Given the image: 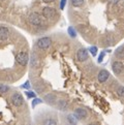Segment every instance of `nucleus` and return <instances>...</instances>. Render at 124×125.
<instances>
[{
    "mask_svg": "<svg viewBox=\"0 0 124 125\" xmlns=\"http://www.w3.org/2000/svg\"><path fill=\"white\" fill-rule=\"evenodd\" d=\"M16 60H17V62L21 66H26V65L28 64V62H29V55H28V53H26V52H20L19 54L17 55Z\"/></svg>",
    "mask_w": 124,
    "mask_h": 125,
    "instance_id": "nucleus-1",
    "label": "nucleus"
},
{
    "mask_svg": "<svg viewBox=\"0 0 124 125\" xmlns=\"http://www.w3.org/2000/svg\"><path fill=\"white\" fill-rule=\"evenodd\" d=\"M52 44V39L50 37H41L36 42V46L41 50H47Z\"/></svg>",
    "mask_w": 124,
    "mask_h": 125,
    "instance_id": "nucleus-2",
    "label": "nucleus"
},
{
    "mask_svg": "<svg viewBox=\"0 0 124 125\" xmlns=\"http://www.w3.org/2000/svg\"><path fill=\"white\" fill-rule=\"evenodd\" d=\"M28 20H29V23L32 24L33 26H41L42 24L41 17L39 16L37 12H32V14H30Z\"/></svg>",
    "mask_w": 124,
    "mask_h": 125,
    "instance_id": "nucleus-3",
    "label": "nucleus"
},
{
    "mask_svg": "<svg viewBox=\"0 0 124 125\" xmlns=\"http://www.w3.org/2000/svg\"><path fill=\"white\" fill-rule=\"evenodd\" d=\"M10 99H11L12 104L16 105V106H21L24 104V98H23V96H22L21 93H19V92L14 93V94L11 95Z\"/></svg>",
    "mask_w": 124,
    "mask_h": 125,
    "instance_id": "nucleus-4",
    "label": "nucleus"
},
{
    "mask_svg": "<svg viewBox=\"0 0 124 125\" xmlns=\"http://www.w3.org/2000/svg\"><path fill=\"white\" fill-rule=\"evenodd\" d=\"M42 16L45 17L46 19H53V18L56 16V10L54 8L47 6L42 10Z\"/></svg>",
    "mask_w": 124,
    "mask_h": 125,
    "instance_id": "nucleus-5",
    "label": "nucleus"
},
{
    "mask_svg": "<svg viewBox=\"0 0 124 125\" xmlns=\"http://www.w3.org/2000/svg\"><path fill=\"white\" fill-rule=\"evenodd\" d=\"M77 59L80 62H84L88 59V51L85 48H82L77 52Z\"/></svg>",
    "mask_w": 124,
    "mask_h": 125,
    "instance_id": "nucleus-6",
    "label": "nucleus"
},
{
    "mask_svg": "<svg viewBox=\"0 0 124 125\" xmlns=\"http://www.w3.org/2000/svg\"><path fill=\"white\" fill-rule=\"evenodd\" d=\"M112 69L116 74H120V73H123V70H124V65H123L122 62L115 61L112 64Z\"/></svg>",
    "mask_w": 124,
    "mask_h": 125,
    "instance_id": "nucleus-7",
    "label": "nucleus"
},
{
    "mask_svg": "<svg viewBox=\"0 0 124 125\" xmlns=\"http://www.w3.org/2000/svg\"><path fill=\"white\" fill-rule=\"evenodd\" d=\"M109 77H110L109 71L105 70V69H101L98 73V74H97V80H98L100 83H104L109 79Z\"/></svg>",
    "mask_w": 124,
    "mask_h": 125,
    "instance_id": "nucleus-8",
    "label": "nucleus"
},
{
    "mask_svg": "<svg viewBox=\"0 0 124 125\" xmlns=\"http://www.w3.org/2000/svg\"><path fill=\"white\" fill-rule=\"evenodd\" d=\"M87 115H88L87 111L82 109V108H78V109H76V111H74V116H76V118L78 120H83V119L87 118Z\"/></svg>",
    "mask_w": 124,
    "mask_h": 125,
    "instance_id": "nucleus-9",
    "label": "nucleus"
},
{
    "mask_svg": "<svg viewBox=\"0 0 124 125\" xmlns=\"http://www.w3.org/2000/svg\"><path fill=\"white\" fill-rule=\"evenodd\" d=\"M10 36V30L6 27L0 26V41H5Z\"/></svg>",
    "mask_w": 124,
    "mask_h": 125,
    "instance_id": "nucleus-10",
    "label": "nucleus"
},
{
    "mask_svg": "<svg viewBox=\"0 0 124 125\" xmlns=\"http://www.w3.org/2000/svg\"><path fill=\"white\" fill-rule=\"evenodd\" d=\"M115 56H116L117 58H119V59H123L124 58V47L121 46V47H119L116 52H115Z\"/></svg>",
    "mask_w": 124,
    "mask_h": 125,
    "instance_id": "nucleus-11",
    "label": "nucleus"
},
{
    "mask_svg": "<svg viewBox=\"0 0 124 125\" xmlns=\"http://www.w3.org/2000/svg\"><path fill=\"white\" fill-rule=\"evenodd\" d=\"M56 99H57V98H56V96L54 94H47L45 96V100L47 102H49V104H55Z\"/></svg>",
    "mask_w": 124,
    "mask_h": 125,
    "instance_id": "nucleus-12",
    "label": "nucleus"
},
{
    "mask_svg": "<svg viewBox=\"0 0 124 125\" xmlns=\"http://www.w3.org/2000/svg\"><path fill=\"white\" fill-rule=\"evenodd\" d=\"M57 106H58V109H60L61 111H65L66 108H67V101L66 100H60L58 102V104H57Z\"/></svg>",
    "mask_w": 124,
    "mask_h": 125,
    "instance_id": "nucleus-13",
    "label": "nucleus"
},
{
    "mask_svg": "<svg viewBox=\"0 0 124 125\" xmlns=\"http://www.w3.org/2000/svg\"><path fill=\"white\" fill-rule=\"evenodd\" d=\"M67 121L69 123H72V125H74V124H77L78 119L76 118V116L74 115H68L67 116Z\"/></svg>",
    "mask_w": 124,
    "mask_h": 125,
    "instance_id": "nucleus-14",
    "label": "nucleus"
},
{
    "mask_svg": "<svg viewBox=\"0 0 124 125\" xmlns=\"http://www.w3.org/2000/svg\"><path fill=\"white\" fill-rule=\"evenodd\" d=\"M70 2H72V4L73 6L80 7V6H82L84 4V0H70Z\"/></svg>",
    "mask_w": 124,
    "mask_h": 125,
    "instance_id": "nucleus-15",
    "label": "nucleus"
},
{
    "mask_svg": "<svg viewBox=\"0 0 124 125\" xmlns=\"http://www.w3.org/2000/svg\"><path fill=\"white\" fill-rule=\"evenodd\" d=\"M8 91H10V87L6 86V85H4V84H0V93L4 94V93H6Z\"/></svg>",
    "mask_w": 124,
    "mask_h": 125,
    "instance_id": "nucleus-16",
    "label": "nucleus"
},
{
    "mask_svg": "<svg viewBox=\"0 0 124 125\" xmlns=\"http://www.w3.org/2000/svg\"><path fill=\"white\" fill-rule=\"evenodd\" d=\"M67 32H68V34H69V36H70V37L74 38V37L77 36V32H76V30H74L72 27H68Z\"/></svg>",
    "mask_w": 124,
    "mask_h": 125,
    "instance_id": "nucleus-17",
    "label": "nucleus"
},
{
    "mask_svg": "<svg viewBox=\"0 0 124 125\" xmlns=\"http://www.w3.org/2000/svg\"><path fill=\"white\" fill-rule=\"evenodd\" d=\"M43 125H57V122L55 121L54 119H47L45 123H43Z\"/></svg>",
    "mask_w": 124,
    "mask_h": 125,
    "instance_id": "nucleus-18",
    "label": "nucleus"
},
{
    "mask_svg": "<svg viewBox=\"0 0 124 125\" xmlns=\"http://www.w3.org/2000/svg\"><path fill=\"white\" fill-rule=\"evenodd\" d=\"M117 94L119 96H121V97L124 96V86H120L117 89Z\"/></svg>",
    "mask_w": 124,
    "mask_h": 125,
    "instance_id": "nucleus-19",
    "label": "nucleus"
},
{
    "mask_svg": "<svg viewBox=\"0 0 124 125\" xmlns=\"http://www.w3.org/2000/svg\"><path fill=\"white\" fill-rule=\"evenodd\" d=\"M41 102V99H39V98H34L33 101H32V108H35V105L39 104Z\"/></svg>",
    "mask_w": 124,
    "mask_h": 125,
    "instance_id": "nucleus-20",
    "label": "nucleus"
},
{
    "mask_svg": "<svg viewBox=\"0 0 124 125\" xmlns=\"http://www.w3.org/2000/svg\"><path fill=\"white\" fill-rule=\"evenodd\" d=\"M26 95H27L28 98H35L36 97V94H35L34 92H32V91H27L26 92Z\"/></svg>",
    "mask_w": 124,
    "mask_h": 125,
    "instance_id": "nucleus-21",
    "label": "nucleus"
},
{
    "mask_svg": "<svg viewBox=\"0 0 124 125\" xmlns=\"http://www.w3.org/2000/svg\"><path fill=\"white\" fill-rule=\"evenodd\" d=\"M89 51L92 53V55H93V56H95V55H96V53H97V48H95V47H91V48L89 49Z\"/></svg>",
    "mask_w": 124,
    "mask_h": 125,
    "instance_id": "nucleus-22",
    "label": "nucleus"
},
{
    "mask_svg": "<svg viewBox=\"0 0 124 125\" xmlns=\"http://www.w3.org/2000/svg\"><path fill=\"white\" fill-rule=\"evenodd\" d=\"M103 57H104V52L100 53V55H99V57H98V62H99V63H100V62H103Z\"/></svg>",
    "mask_w": 124,
    "mask_h": 125,
    "instance_id": "nucleus-23",
    "label": "nucleus"
},
{
    "mask_svg": "<svg viewBox=\"0 0 124 125\" xmlns=\"http://www.w3.org/2000/svg\"><path fill=\"white\" fill-rule=\"evenodd\" d=\"M22 87H23L24 89H29V88H30V82L27 81L25 84H23V86H22Z\"/></svg>",
    "mask_w": 124,
    "mask_h": 125,
    "instance_id": "nucleus-24",
    "label": "nucleus"
},
{
    "mask_svg": "<svg viewBox=\"0 0 124 125\" xmlns=\"http://www.w3.org/2000/svg\"><path fill=\"white\" fill-rule=\"evenodd\" d=\"M65 3H66V0H61V2H60V8H61V10H63V8H64Z\"/></svg>",
    "mask_w": 124,
    "mask_h": 125,
    "instance_id": "nucleus-25",
    "label": "nucleus"
},
{
    "mask_svg": "<svg viewBox=\"0 0 124 125\" xmlns=\"http://www.w3.org/2000/svg\"><path fill=\"white\" fill-rule=\"evenodd\" d=\"M108 1H109L110 3H113V4H116V3H118V2H119V0H108Z\"/></svg>",
    "mask_w": 124,
    "mask_h": 125,
    "instance_id": "nucleus-26",
    "label": "nucleus"
},
{
    "mask_svg": "<svg viewBox=\"0 0 124 125\" xmlns=\"http://www.w3.org/2000/svg\"><path fill=\"white\" fill-rule=\"evenodd\" d=\"M42 1L45 2V3H51V2L54 1V0H42Z\"/></svg>",
    "mask_w": 124,
    "mask_h": 125,
    "instance_id": "nucleus-27",
    "label": "nucleus"
},
{
    "mask_svg": "<svg viewBox=\"0 0 124 125\" xmlns=\"http://www.w3.org/2000/svg\"><path fill=\"white\" fill-rule=\"evenodd\" d=\"M88 125H98V124H96V123H90V124H88Z\"/></svg>",
    "mask_w": 124,
    "mask_h": 125,
    "instance_id": "nucleus-28",
    "label": "nucleus"
}]
</instances>
